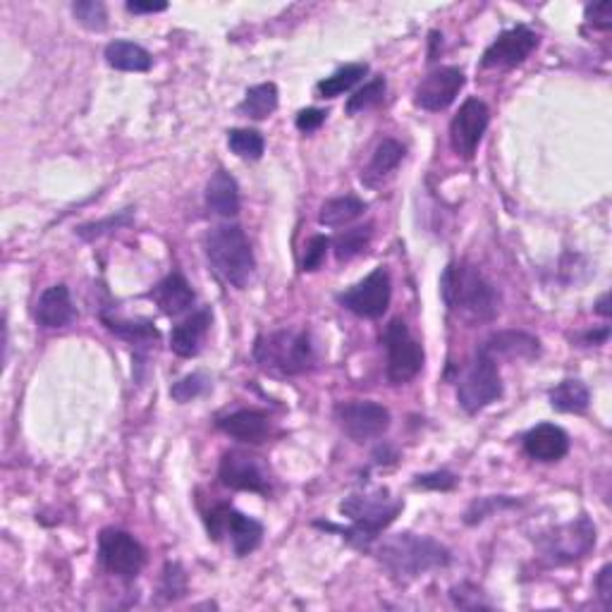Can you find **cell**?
Masks as SVG:
<instances>
[{
	"label": "cell",
	"instance_id": "cell-1",
	"mask_svg": "<svg viewBox=\"0 0 612 612\" xmlns=\"http://www.w3.org/2000/svg\"><path fill=\"white\" fill-rule=\"evenodd\" d=\"M440 295L450 314L467 323H488L498 316L500 295L491 280L471 263H450L440 278Z\"/></svg>",
	"mask_w": 612,
	"mask_h": 612
},
{
	"label": "cell",
	"instance_id": "cell-2",
	"mask_svg": "<svg viewBox=\"0 0 612 612\" xmlns=\"http://www.w3.org/2000/svg\"><path fill=\"white\" fill-rule=\"evenodd\" d=\"M378 560L388 577L397 584H412L433 569L448 567L452 558L450 550L433 538L405 531V534L385 538L378 548Z\"/></svg>",
	"mask_w": 612,
	"mask_h": 612
},
{
	"label": "cell",
	"instance_id": "cell-3",
	"mask_svg": "<svg viewBox=\"0 0 612 612\" xmlns=\"http://www.w3.org/2000/svg\"><path fill=\"white\" fill-rule=\"evenodd\" d=\"M340 512L352 519L350 529H338L333 524L316 522V526L328 531H340L345 541H350L357 548H369L376 541L383 529H388L395 522L397 514L402 512V503L390 495L388 488H378L373 493H357L342 500Z\"/></svg>",
	"mask_w": 612,
	"mask_h": 612
},
{
	"label": "cell",
	"instance_id": "cell-4",
	"mask_svg": "<svg viewBox=\"0 0 612 612\" xmlns=\"http://www.w3.org/2000/svg\"><path fill=\"white\" fill-rule=\"evenodd\" d=\"M254 359L263 371L273 376H302L316 366V347L309 333L295 330H278V333L261 335L254 345Z\"/></svg>",
	"mask_w": 612,
	"mask_h": 612
},
{
	"label": "cell",
	"instance_id": "cell-5",
	"mask_svg": "<svg viewBox=\"0 0 612 612\" xmlns=\"http://www.w3.org/2000/svg\"><path fill=\"white\" fill-rule=\"evenodd\" d=\"M206 259L220 278L232 287H242L254 275L256 261L252 244L240 225H220L206 235Z\"/></svg>",
	"mask_w": 612,
	"mask_h": 612
},
{
	"label": "cell",
	"instance_id": "cell-6",
	"mask_svg": "<svg viewBox=\"0 0 612 612\" xmlns=\"http://www.w3.org/2000/svg\"><path fill=\"white\" fill-rule=\"evenodd\" d=\"M503 397V378L498 371V359H493L483 347H479L469 371L459 381L457 400L464 412L476 414Z\"/></svg>",
	"mask_w": 612,
	"mask_h": 612
},
{
	"label": "cell",
	"instance_id": "cell-7",
	"mask_svg": "<svg viewBox=\"0 0 612 612\" xmlns=\"http://www.w3.org/2000/svg\"><path fill=\"white\" fill-rule=\"evenodd\" d=\"M385 352H388V381L393 385H405L419 376L424 366V350L412 338L407 323L393 318L383 333Z\"/></svg>",
	"mask_w": 612,
	"mask_h": 612
},
{
	"label": "cell",
	"instance_id": "cell-8",
	"mask_svg": "<svg viewBox=\"0 0 612 612\" xmlns=\"http://www.w3.org/2000/svg\"><path fill=\"white\" fill-rule=\"evenodd\" d=\"M206 529L213 541H220L228 536L232 541L235 553L244 558V555L254 553L263 541V526L256 519L247 517V514L237 512L230 505H216L206 514Z\"/></svg>",
	"mask_w": 612,
	"mask_h": 612
},
{
	"label": "cell",
	"instance_id": "cell-9",
	"mask_svg": "<svg viewBox=\"0 0 612 612\" xmlns=\"http://www.w3.org/2000/svg\"><path fill=\"white\" fill-rule=\"evenodd\" d=\"M99 560L115 577L134 579L146 565V550L127 531L106 529L99 536Z\"/></svg>",
	"mask_w": 612,
	"mask_h": 612
},
{
	"label": "cell",
	"instance_id": "cell-10",
	"mask_svg": "<svg viewBox=\"0 0 612 612\" xmlns=\"http://www.w3.org/2000/svg\"><path fill=\"white\" fill-rule=\"evenodd\" d=\"M543 555L555 565H565L584 558L596 546V524L589 517H579L574 522L562 524L550 531L541 541Z\"/></svg>",
	"mask_w": 612,
	"mask_h": 612
},
{
	"label": "cell",
	"instance_id": "cell-11",
	"mask_svg": "<svg viewBox=\"0 0 612 612\" xmlns=\"http://www.w3.org/2000/svg\"><path fill=\"white\" fill-rule=\"evenodd\" d=\"M390 297H393L390 273L388 268L381 266L366 275L361 283L350 287L347 292H342L338 299L347 311H352V314L361 318H381L385 311H388Z\"/></svg>",
	"mask_w": 612,
	"mask_h": 612
},
{
	"label": "cell",
	"instance_id": "cell-12",
	"mask_svg": "<svg viewBox=\"0 0 612 612\" xmlns=\"http://www.w3.org/2000/svg\"><path fill=\"white\" fill-rule=\"evenodd\" d=\"M491 122V110L479 99H467L450 122V144L457 156L471 158Z\"/></svg>",
	"mask_w": 612,
	"mask_h": 612
},
{
	"label": "cell",
	"instance_id": "cell-13",
	"mask_svg": "<svg viewBox=\"0 0 612 612\" xmlns=\"http://www.w3.org/2000/svg\"><path fill=\"white\" fill-rule=\"evenodd\" d=\"M335 416H338L342 431L347 433L352 440L357 443H364V440L378 438L388 431L390 426V412L378 402L369 400H357V402H345V405H338L335 409Z\"/></svg>",
	"mask_w": 612,
	"mask_h": 612
},
{
	"label": "cell",
	"instance_id": "cell-14",
	"mask_svg": "<svg viewBox=\"0 0 612 612\" xmlns=\"http://www.w3.org/2000/svg\"><path fill=\"white\" fill-rule=\"evenodd\" d=\"M218 479L225 488H232V491H249L261 495H268V491H271L266 471L256 462V457H249L237 450L225 452L223 459H220Z\"/></svg>",
	"mask_w": 612,
	"mask_h": 612
},
{
	"label": "cell",
	"instance_id": "cell-15",
	"mask_svg": "<svg viewBox=\"0 0 612 612\" xmlns=\"http://www.w3.org/2000/svg\"><path fill=\"white\" fill-rule=\"evenodd\" d=\"M538 46V34L534 29L517 24V27L507 29L493 41L483 53V67H517L522 65Z\"/></svg>",
	"mask_w": 612,
	"mask_h": 612
},
{
	"label": "cell",
	"instance_id": "cell-16",
	"mask_svg": "<svg viewBox=\"0 0 612 612\" xmlns=\"http://www.w3.org/2000/svg\"><path fill=\"white\" fill-rule=\"evenodd\" d=\"M464 82H467V77L459 67H440V70L424 77V82L416 87V106L428 110V113H440V110L452 106Z\"/></svg>",
	"mask_w": 612,
	"mask_h": 612
},
{
	"label": "cell",
	"instance_id": "cell-17",
	"mask_svg": "<svg viewBox=\"0 0 612 612\" xmlns=\"http://www.w3.org/2000/svg\"><path fill=\"white\" fill-rule=\"evenodd\" d=\"M524 450L536 462H560L569 452V436L555 424H538L524 436Z\"/></svg>",
	"mask_w": 612,
	"mask_h": 612
},
{
	"label": "cell",
	"instance_id": "cell-18",
	"mask_svg": "<svg viewBox=\"0 0 612 612\" xmlns=\"http://www.w3.org/2000/svg\"><path fill=\"white\" fill-rule=\"evenodd\" d=\"M218 428L228 433L230 438L242 440V443L259 445L271 433V419H268L266 412H259V409H240V412H232L218 419Z\"/></svg>",
	"mask_w": 612,
	"mask_h": 612
},
{
	"label": "cell",
	"instance_id": "cell-19",
	"mask_svg": "<svg viewBox=\"0 0 612 612\" xmlns=\"http://www.w3.org/2000/svg\"><path fill=\"white\" fill-rule=\"evenodd\" d=\"M36 323L41 328H63L75 318V304H72L70 290L65 285L48 287L36 302Z\"/></svg>",
	"mask_w": 612,
	"mask_h": 612
},
{
	"label": "cell",
	"instance_id": "cell-20",
	"mask_svg": "<svg viewBox=\"0 0 612 612\" xmlns=\"http://www.w3.org/2000/svg\"><path fill=\"white\" fill-rule=\"evenodd\" d=\"M208 328H211V311L199 309L197 314H192L187 321H182L180 326L173 328V333H170V347H173L177 357H197Z\"/></svg>",
	"mask_w": 612,
	"mask_h": 612
},
{
	"label": "cell",
	"instance_id": "cell-21",
	"mask_svg": "<svg viewBox=\"0 0 612 612\" xmlns=\"http://www.w3.org/2000/svg\"><path fill=\"white\" fill-rule=\"evenodd\" d=\"M149 297L161 306L165 316L185 314L189 306L194 304V290L182 273H173L165 280H161V283L149 292Z\"/></svg>",
	"mask_w": 612,
	"mask_h": 612
},
{
	"label": "cell",
	"instance_id": "cell-22",
	"mask_svg": "<svg viewBox=\"0 0 612 612\" xmlns=\"http://www.w3.org/2000/svg\"><path fill=\"white\" fill-rule=\"evenodd\" d=\"M206 206L211 208L216 216L232 218L240 213V187L237 180L228 170H216L206 185Z\"/></svg>",
	"mask_w": 612,
	"mask_h": 612
},
{
	"label": "cell",
	"instance_id": "cell-23",
	"mask_svg": "<svg viewBox=\"0 0 612 612\" xmlns=\"http://www.w3.org/2000/svg\"><path fill=\"white\" fill-rule=\"evenodd\" d=\"M481 347L491 354L493 359H534L538 357V352H541V342H538L534 335L522 333V330H505V333L488 338Z\"/></svg>",
	"mask_w": 612,
	"mask_h": 612
},
{
	"label": "cell",
	"instance_id": "cell-24",
	"mask_svg": "<svg viewBox=\"0 0 612 612\" xmlns=\"http://www.w3.org/2000/svg\"><path fill=\"white\" fill-rule=\"evenodd\" d=\"M106 63L122 72H149L153 58L144 46L132 41H113L106 46Z\"/></svg>",
	"mask_w": 612,
	"mask_h": 612
},
{
	"label": "cell",
	"instance_id": "cell-25",
	"mask_svg": "<svg viewBox=\"0 0 612 612\" xmlns=\"http://www.w3.org/2000/svg\"><path fill=\"white\" fill-rule=\"evenodd\" d=\"M402 158H405V146L397 142V139H383V142L376 146V151H373V158L369 168H366L364 180L369 182V185H376V182L383 180L385 175L393 173L397 165L402 163Z\"/></svg>",
	"mask_w": 612,
	"mask_h": 612
},
{
	"label": "cell",
	"instance_id": "cell-26",
	"mask_svg": "<svg viewBox=\"0 0 612 612\" xmlns=\"http://www.w3.org/2000/svg\"><path fill=\"white\" fill-rule=\"evenodd\" d=\"M589 402V388L581 381H562L550 390V405L562 414H584Z\"/></svg>",
	"mask_w": 612,
	"mask_h": 612
},
{
	"label": "cell",
	"instance_id": "cell-27",
	"mask_svg": "<svg viewBox=\"0 0 612 612\" xmlns=\"http://www.w3.org/2000/svg\"><path fill=\"white\" fill-rule=\"evenodd\" d=\"M364 211H366L364 201L354 197V194H347V197L328 199L321 208L318 220H321L323 225H328V228H340V225H350L352 220L364 216Z\"/></svg>",
	"mask_w": 612,
	"mask_h": 612
},
{
	"label": "cell",
	"instance_id": "cell-28",
	"mask_svg": "<svg viewBox=\"0 0 612 612\" xmlns=\"http://www.w3.org/2000/svg\"><path fill=\"white\" fill-rule=\"evenodd\" d=\"M275 108H278V87L271 82L256 84L240 103V113L252 120H266L268 115L275 113Z\"/></svg>",
	"mask_w": 612,
	"mask_h": 612
},
{
	"label": "cell",
	"instance_id": "cell-29",
	"mask_svg": "<svg viewBox=\"0 0 612 612\" xmlns=\"http://www.w3.org/2000/svg\"><path fill=\"white\" fill-rule=\"evenodd\" d=\"M366 72H369V65L366 63H350L340 67L338 72H333V75L323 79V82H318L316 89L318 94H321V99H335V96L350 91Z\"/></svg>",
	"mask_w": 612,
	"mask_h": 612
},
{
	"label": "cell",
	"instance_id": "cell-30",
	"mask_svg": "<svg viewBox=\"0 0 612 612\" xmlns=\"http://www.w3.org/2000/svg\"><path fill=\"white\" fill-rule=\"evenodd\" d=\"M101 318L110 333L120 335L122 340H130L134 345H151V342H158V338H161V333L149 321H120V318H110L106 314Z\"/></svg>",
	"mask_w": 612,
	"mask_h": 612
},
{
	"label": "cell",
	"instance_id": "cell-31",
	"mask_svg": "<svg viewBox=\"0 0 612 612\" xmlns=\"http://www.w3.org/2000/svg\"><path fill=\"white\" fill-rule=\"evenodd\" d=\"M371 225H364V228H352L345 230L342 235L335 237V256H338V261H350L354 256L366 252V247H369L371 242Z\"/></svg>",
	"mask_w": 612,
	"mask_h": 612
},
{
	"label": "cell",
	"instance_id": "cell-32",
	"mask_svg": "<svg viewBox=\"0 0 612 612\" xmlns=\"http://www.w3.org/2000/svg\"><path fill=\"white\" fill-rule=\"evenodd\" d=\"M228 146L235 156L244 158V161H259L266 149L261 132L256 130H230L228 132Z\"/></svg>",
	"mask_w": 612,
	"mask_h": 612
},
{
	"label": "cell",
	"instance_id": "cell-33",
	"mask_svg": "<svg viewBox=\"0 0 612 612\" xmlns=\"http://www.w3.org/2000/svg\"><path fill=\"white\" fill-rule=\"evenodd\" d=\"M72 15L89 32H103L108 27V10L99 0H77L72 3Z\"/></svg>",
	"mask_w": 612,
	"mask_h": 612
},
{
	"label": "cell",
	"instance_id": "cell-34",
	"mask_svg": "<svg viewBox=\"0 0 612 612\" xmlns=\"http://www.w3.org/2000/svg\"><path fill=\"white\" fill-rule=\"evenodd\" d=\"M208 390V378L204 373H192V376L180 378L173 388H170V395H173L175 402L185 405V402H192L201 397Z\"/></svg>",
	"mask_w": 612,
	"mask_h": 612
},
{
	"label": "cell",
	"instance_id": "cell-35",
	"mask_svg": "<svg viewBox=\"0 0 612 612\" xmlns=\"http://www.w3.org/2000/svg\"><path fill=\"white\" fill-rule=\"evenodd\" d=\"M383 94H385V79L383 77L373 79V82L366 84L364 89H359L357 94L350 96V101H347V113L357 115L361 110L376 106V103L383 99Z\"/></svg>",
	"mask_w": 612,
	"mask_h": 612
},
{
	"label": "cell",
	"instance_id": "cell-36",
	"mask_svg": "<svg viewBox=\"0 0 612 612\" xmlns=\"http://www.w3.org/2000/svg\"><path fill=\"white\" fill-rule=\"evenodd\" d=\"M132 223V213L130 211H122L120 216H110L106 220H99V223H87V225H79L77 235L82 237V240H96V237L106 235L110 230H118L122 225H130Z\"/></svg>",
	"mask_w": 612,
	"mask_h": 612
},
{
	"label": "cell",
	"instance_id": "cell-37",
	"mask_svg": "<svg viewBox=\"0 0 612 612\" xmlns=\"http://www.w3.org/2000/svg\"><path fill=\"white\" fill-rule=\"evenodd\" d=\"M450 598H452V603H455L457 608H462V610L491 608V603H488L486 598H483V593H481L479 589H476L474 584H467V581H464V584L452 586Z\"/></svg>",
	"mask_w": 612,
	"mask_h": 612
},
{
	"label": "cell",
	"instance_id": "cell-38",
	"mask_svg": "<svg viewBox=\"0 0 612 612\" xmlns=\"http://www.w3.org/2000/svg\"><path fill=\"white\" fill-rule=\"evenodd\" d=\"M185 591H187L185 572H182V567L175 565V562H168L163 569L161 593L165 598H180V596H185Z\"/></svg>",
	"mask_w": 612,
	"mask_h": 612
},
{
	"label": "cell",
	"instance_id": "cell-39",
	"mask_svg": "<svg viewBox=\"0 0 612 612\" xmlns=\"http://www.w3.org/2000/svg\"><path fill=\"white\" fill-rule=\"evenodd\" d=\"M512 505H514V500H507V498H503V495H500V498H481L469 507L467 514H464V522L479 524L488 517V514L500 510V507H512Z\"/></svg>",
	"mask_w": 612,
	"mask_h": 612
},
{
	"label": "cell",
	"instance_id": "cell-40",
	"mask_svg": "<svg viewBox=\"0 0 612 612\" xmlns=\"http://www.w3.org/2000/svg\"><path fill=\"white\" fill-rule=\"evenodd\" d=\"M328 249H330V240L326 235L311 237L309 244H306V252L302 259V271H316V268H321V263L326 261Z\"/></svg>",
	"mask_w": 612,
	"mask_h": 612
},
{
	"label": "cell",
	"instance_id": "cell-41",
	"mask_svg": "<svg viewBox=\"0 0 612 612\" xmlns=\"http://www.w3.org/2000/svg\"><path fill=\"white\" fill-rule=\"evenodd\" d=\"M414 486L428 488V491H450V488L457 486V476L450 474V471H433V474L416 476Z\"/></svg>",
	"mask_w": 612,
	"mask_h": 612
},
{
	"label": "cell",
	"instance_id": "cell-42",
	"mask_svg": "<svg viewBox=\"0 0 612 612\" xmlns=\"http://www.w3.org/2000/svg\"><path fill=\"white\" fill-rule=\"evenodd\" d=\"M586 20L598 29H610L612 27V3L603 0V3L586 5Z\"/></svg>",
	"mask_w": 612,
	"mask_h": 612
},
{
	"label": "cell",
	"instance_id": "cell-43",
	"mask_svg": "<svg viewBox=\"0 0 612 612\" xmlns=\"http://www.w3.org/2000/svg\"><path fill=\"white\" fill-rule=\"evenodd\" d=\"M326 110L321 108H306V110H299L297 115V130L299 132H314L318 130V127L326 122Z\"/></svg>",
	"mask_w": 612,
	"mask_h": 612
},
{
	"label": "cell",
	"instance_id": "cell-44",
	"mask_svg": "<svg viewBox=\"0 0 612 612\" xmlns=\"http://www.w3.org/2000/svg\"><path fill=\"white\" fill-rule=\"evenodd\" d=\"M596 589H598V596L603 598V603L610 605V598H612V567L610 565H605L601 572H598Z\"/></svg>",
	"mask_w": 612,
	"mask_h": 612
},
{
	"label": "cell",
	"instance_id": "cell-45",
	"mask_svg": "<svg viewBox=\"0 0 612 612\" xmlns=\"http://www.w3.org/2000/svg\"><path fill=\"white\" fill-rule=\"evenodd\" d=\"M165 8H168V3H139V0L127 3V10L137 12V15H142V12H163Z\"/></svg>",
	"mask_w": 612,
	"mask_h": 612
},
{
	"label": "cell",
	"instance_id": "cell-46",
	"mask_svg": "<svg viewBox=\"0 0 612 612\" xmlns=\"http://www.w3.org/2000/svg\"><path fill=\"white\" fill-rule=\"evenodd\" d=\"M596 311H598V314H601V316H605V318L610 316V309H608V295H603L601 299H598Z\"/></svg>",
	"mask_w": 612,
	"mask_h": 612
}]
</instances>
